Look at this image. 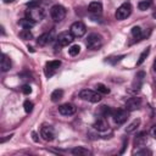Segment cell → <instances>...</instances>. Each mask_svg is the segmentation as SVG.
Segmentation results:
<instances>
[{
  "instance_id": "obj_1",
  "label": "cell",
  "mask_w": 156,
  "mask_h": 156,
  "mask_svg": "<svg viewBox=\"0 0 156 156\" xmlns=\"http://www.w3.org/2000/svg\"><path fill=\"white\" fill-rule=\"evenodd\" d=\"M102 45V38L98 33H91L87 38V48L90 50H98Z\"/></svg>"
},
{
  "instance_id": "obj_2",
  "label": "cell",
  "mask_w": 156,
  "mask_h": 156,
  "mask_svg": "<svg viewBox=\"0 0 156 156\" xmlns=\"http://www.w3.org/2000/svg\"><path fill=\"white\" fill-rule=\"evenodd\" d=\"M79 98L85 100V101H89V102H99L101 100V95L99 91H94V90H90V89H83L80 93H79Z\"/></svg>"
},
{
  "instance_id": "obj_3",
  "label": "cell",
  "mask_w": 156,
  "mask_h": 156,
  "mask_svg": "<svg viewBox=\"0 0 156 156\" xmlns=\"http://www.w3.org/2000/svg\"><path fill=\"white\" fill-rule=\"evenodd\" d=\"M26 15H27V18L32 20L33 22H40L44 16H45V12L43 9H40L39 6L38 7H29L27 11H26Z\"/></svg>"
},
{
  "instance_id": "obj_4",
  "label": "cell",
  "mask_w": 156,
  "mask_h": 156,
  "mask_svg": "<svg viewBox=\"0 0 156 156\" xmlns=\"http://www.w3.org/2000/svg\"><path fill=\"white\" fill-rule=\"evenodd\" d=\"M130 13H132V5H130L129 2H124V4H122V5L116 10L115 17H116L118 21H123V20H126L127 17H129Z\"/></svg>"
},
{
  "instance_id": "obj_5",
  "label": "cell",
  "mask_w": 156,
  "mask_h": 156,
  "mask_svg": "<svg viewBox=\"0 0 156 156\" xmlns=\"http://www.w3.org/2000/svg\"><path fill=\"white\" fill-rule=\"evenodd\" d=\"M50 16L55 22H61L66 17V9L62 5H54L50 10Z\"/></svg>"
},
{
  "instance_id": "obj_6",
  "label": "cell",
  "mask_w": 156,
  "mask_h": 156,
  "mask_svg": "<svg viewBox=\"0 0 156 156\" xmlns=\"http://www.w3.org/2000/svg\"><path fill=\"white\" fill-rule=\"evenodd\" d=\"M69 32H71L74 37L80 38V37H83V35L85 34V32H87V27H85V24H84L83 22L77 21V22L72 23V26H71V28H69Z\"/></svg>"
},
{
  "instance_id": "obj_7",
  "label": "cell",
  "mask_w": 156,
  "mask_h": 156,
  "mask_svg": "<svg viewBox=\"0 0 156 156\" xmlns=\"http://www.w3.org/2000/svg\"><path fill=\"white\" fill-rule=\"evenodd\" d=\"M112 117L115 123L117 124H123L127 118H128V110H123V108H118L115 112H112Z\"/></svg>"
},
{
  "instance_id": "obj_8",
  "label": "cell",
  "mask_w": 156,
  "mask_h": 156,
  "mask_svg": "<svg viewBox=\"0 0 156 156\" xmlns=\"http://www.w3.org/2000/svg\"><path fill=\"white\" fill-rule=\"evenodd\" d=\"M73 40H74V35L71 32H62L57 37V43L61 46H66V45L71 44Z\"/></svg>"
},
{
  "instance_id": "obj_9",
  "label": "cell",
  "mask_w": 156,
  "mask_h": 156,
  "mask_svg": "<svg viewBox=\"0 0 156 156\" xmlns=\"http://www.w3.org/2000/svg\"><path fill=\"white\" fill-rule=\"evenodd\" d=\"M60 66H61V62L58 60H52V61L46 62V65H45V76L51 77L58 69Z\"/></svg>"
},
{
  "instance_id": "obj_10",
  "label": "cell",
  "mask_w": 156,
  "mask_h": 156,
  "mask_svg": "<svg viewBox=\"0 0 156 156\" xmlns=\"http://www.w3.org/2000/svg\"><path fill=\"white\" fill-rule=\"evenodd\" d=\"M40 135L44 140L46 141H51L55 139V129L51 126H44L40 129Z\"/></svg>"
},
{
  "instance_id": "obj_11",
  "label": "cell",
  "mask_w": 156,
  "mask_h": 156,
  "mask_svg": "<svg viewBox=\"0 0 156 156\" xmlns=\"http://www.w3.org/2000/svg\"><path fill=\"white\" fill-rule=\"evenodd\" d=\"M77 108L73 104H69V102H66V104H62L61 106H58V112L63 116H72L73 113H76Z\"/></svg>"
},
{
  "instance_id": "obj_12",
  "label": "cell",
  "mask_w": 156,
  "mask_h": 156,
  "mask_svg": "<svg viewBox=\"0 0 156 156\" xmlns=\"http://www.w3.org/2000/svg\"><path fill=\"white\" fill-rule=\"evenodd\" d=\"M140 105H141V99L134 96V98H130L126 101V110L134 111V110H138L140 107Z\"/></svg>"
},
{
  "instance_id": "obj_13",
  "label": "cell",
  "mask_w": 156,
  "mask_h": 156,
  "mask_svg": "<svg viewBox=\"0 0 156 156\" xmlns=\"http://www.w3.org/2000/svg\"><path fill=\"white\" fill-rule=\"evenodd\" d=\"M88 10H89V12H91V13L100 15V13L102 12V5H101V2H99V1H93V2L89 4Z\"/></svg>"
},
{
  "instance_id": "obj_14",
  "label": "cell",
  "mask_w": 156,
  "mask_h": 156,
  "mask_svg": "<svg viewBox=\"0 0 156 156\" xmlns=\"http://www.w3.org/2000/svg\"><path fill=\"white\" fill-rule=\"evenodd\" d=\"M51 39H52V33H43V34L39 35V38L37 39V43H38V45L44 46V45L49 44V43L51 41Z\"/></svg>"
},
{
  "instance_id": "obj_15",
  "label": "cell",
  "mask_w": 156,
  "mask_h": 156,
  "mask_svg": "<svg viewBox=\"0 0 156 156\" xmlns=\"http://www.w3.org/2000/svg\"><path fill=\"white\" fill-rule=\"evenodd\" d=\"M11 66H12V63H11L10 57L6 54H2V56H1V71L7 72L11 68Z\"/></svg>"
},
{
  "instance_id": "obj_16",
  "label": "cell",
  "mask_w": 156,
  "mask_h": 156,
  "mask_svg": "<svg viewBox=\"0 0 156 156\" xmlns=\"http://www.w3.org/2000/svg\"><path fill=\"white\" fill-rule=\"evenodd\" d=\"M144 78H145V73H144L143 71L138 72V73L135 74L134 82H133V88H134V89H139V88L141 87L143 82H144Z\"/></svg>"
},
{
  "instance_id": "obj_17",
  "label": "cell",
  "mask_w": 156,
  "mask_h": 156,
  "mask_svg": "<svg viewBox=\"0 0 156 156\" xmlns=\"http://www.w3.org/2000/svg\"><path fill=\"white\" fill-rule=\"evenodd\" d=\"M93 127H94L96 130H99V132H104V130H106V129L108 128V124H107V122L105 121V118L101 117V118H99L98 121H95V123H94Z\"/></svg>"
},
{
  "instance_id": "obj_18",
  "label": "cell",
  "mask_w": 156,
  "mask_h": 156,
  "mask_svg": "<svg viewBox=\"0 0 156 156\" xmlns=\"http://www.w3.org/2000/svg\"><path fill=\"white\" fill-rule=\"evenodd\" d=\"M18 24H20L23 29H29V28H32V27L35 24V22H33V21L29 20V18H22V20L18 21Z\"/></svg>"
},
{
  "instance_id": "obj_19",
  "label": "cell",
  "mask_w": 156,
  "mask_h": 156,
  "mask_svg": "<svg viewBox=\"0 0 156 156\" xmlns=\"http://www.w3.org/2000/svg\"><path fill=\"white\" fill-rule=\"evenodd\" d=\"M72 154L78 155V156H85V155H90V151L83 146H77V147L72 149Z\"/></svg>"
},
{
  "instance_id": "obj_20",
  "label": "cell",
  "mask_w": 156,
  "mask_h": 156,
  "mask_svg": "<svg viewBox=\"0 0 156 156\" xmlns=\"http://www.w3.org/2000/svg\"><path fill=\"white\" fill-rule=\"evenodd\" d=\"M62 96H63V90H61V89H56V90H54V91L51 93V95H50L51 101H54V102L61 100Z\"/></svg>"
},
{
  "instance_id": "obj_21",
  "label": "cell",
  "mask_w": 156,
  "mask_h": 156,
  "mask_svg": "<svg viewBox=\"0 0 156 156\" xmlns=\"http://www.w3.org/2000/svg\"><path fill=\"white\" fill-rule=\"evenodd\" d=\"M139 124H140V119H139V118L134 119L132 123H129V124L127 126L126 132H127V133H132V132H134V130H135V129L139 127Z\"/></svg>"
},
{
  "instance_id": "obj_22",
  "label": "cell",
  "mask_w": 156,
  "mask_h": 156,
  "mask_svg": "<svg viewBox=\"0 0 156 156\" xmlns=\"http://www.w3.org/2000/svg\"><path fill=\"white\" fill-rule=\"evenodd\" d=\"M99 113L101 115V117H107V116H112V110L108 107V106H101L100 107V111Z\"/></svg>"
},
{
  "instance_id": "obj_23",
  "label": "cell",
  "mask_w": 156,
  "mask_h": 156,
  "mask_svg": "<svg viewBox=\"0 0 156 156\" xmlns=\"http://www.w3.org/2000/svg\"><path fill=\"white\" fill-rule=\"evenodd\" d=\"M145 135H146V133H145V132H141V133H139V134L135 136L134 143H135L136 146H140V145L144 144V141H145Z\"/></svg>"
},
{
  "instance_id": "obj_24",
  "label": "cell",
  "mask_w": 156,
  "mask_h": 156,
  "mask_svg": "<svg viewBox=\"0 0 156 156\" xmlns=\"http://www.w3.org/2000/svg\"><path fill=\"white\" fill-rule=\"evenodd\" d=\"M132 37H133L135 40H139V39L141 38V29H140V27L135 26V27L132 28Z\"/></svg>"
},
{
  "instance_id": "obj_25",
  "label": "cell",
  "mask_w": 156,
  "mask_h": 156,
  "mask_svg": "<svg viewBox=\"0 0 156 156\" xmlns=\"http://www.w3.org/2000/svg\"><path fill=\"white\" fill-rule=\"evenodd\" d=\"M150 54V48H147L146 50H144L141 54H140V56H139V60L136 61V66H140L144 61H145V58L147 57V55Z\"/></svg>"
},
{
  "instance_id": "obj_26",
  "label": "cell",
  "mask_w": 156,
  "mask_h": 156,
  "mask_svg": "<svg viewBox=\"0 0 156 156\" xmlns=\"http://www.w3.org/2000/svg\"><path fill=\"white\" fill-rule=\"evenodd\" d=\"M20 37H21L22 39H24V40H29V39L33 38V34L30 33L29 29H22L21 33H20Z\"/></svg>"
},
{
  "instance_id": "obj_27",
  "label": "cell",
  "mask_w": 156,
  "mask_h": 156,
  "mask_svg": "<svg viewBox=\"0 0 156 156\" xmlns=\"http://www.w3.org/2000/svg\"><path fill=\"white\" fill-rule=\"evenodd\" d=\"M150 6H151V1H150V0H143V1H140V2L138 4L139 10H141V11L147 10Z\"/></svg>"
},
{
  "instance_id": "obj_28",
  "label": "cell",
  "mask_w": 156,
  "mask_h": 156,
  "mask_svg": "<svg viewBox=\"0 0 156 156\" xmlns=\"http://www.w3.org/2000/svg\"><path fill=\"white\" fill-rule=\"evenodd\" d=\"M79 51H80V46L79 45H72L69 49H68V54L71 55V56H77L78 54H79Z\"/></svg>"
},
{
  "instance_id": "obj_29",
  "label": "cell",
  "mask_w": 156,
  "mask_h": 156,
  "mask_svg": "<svg viewBox=\"0 0 156 156\" xmlns=\"http://www.w3.org/2000/svg\"><path fill=\"white\" fill-rule=\"evenodd\" d=\"M33 107H34V104H33L32 101L26 100V101L23 102V108H24V111H26L27 113H30V112L33 111Z\"/></svg>"
},
{
  "instance_id": "obj_30",
  "label": "cell",
  "mask_w": 156,
  "mask_h": 156,
  "mask_svg": "<svg viewBox=\"0 0 156 156\" xmlns=\"http://www.w3.org/2000/svg\"><path fill=\"white\" fill-rule=\"evenodd\" d=\"M96 91H99L100 94H108V93H110V89H108L106 85L99 83V84L96 85Z\"/></svg>"
},
{
  "instance_id": "obj_31",
  "label": "cell",
  "mask_w": 156,
  "mask_h": 156,
  "mask_svg": "<svg viewBox=\"0 0 156 156\" xmlns=\"http://www.w3.org/2000/svg\"><path fill=\"white\" fill-rule=\"evenodd\" d=\"M40 2H41V0H32V1L27 2V6L28 7H38L40 5Z\"/></svg>"
},
{
  "instance_id": "obj_32",
  "label": "cell",
  "mask_w": 156,
  "mask_h": 156,
  "mask_svg": "<svg viewBox=\"0 0 156 156\" xmlns=\"http://www.w3.org/2000/svg\"><path fill=\"white\" fill-rule=\"evenodd\" d=\"M21 89H22V93L26 94V95H28V94L32 93V88H30V85H28V84H24Z\"/></svg>"
},
{
  "instance_id": "obj_33",
  "label": "cell",
  "mask_w": 156,
  "mask_h": 156,
  "mask_svg": "<svg viewBox=\"0 0 156 156\" xmlns=\"http://www.w3.org/2000/svg\"><path fill=\"white\" fill-rule=\"evenodd\" d=\"M150 133H151V135L156 139V126H154L152 128H151V130H150Z\"/></svg>"
},
{
  "instance_id": "obj_34",
  "label": "cell",
  "mask_w": 156,
  "mask_h": 156,
  "mask_svg": "<svg viewBox=\"0 0 156 156\" xmlns=\"http://www.w3.org/2000/svg\"><path fill=\"white\" fill-rule=\"evenodd\" d=\"M141 154H149V155H151V151H149V150H141V151H138L136 152V155H141Z\"/></svg>"
},
{
  "instance_id": "obj_35",
  "label": "cell",
  "mask_w": 156,
  "mask_h": 156,
  "mask_svg": "<svg viewBox=\"0 0 156 156\" xmlns=\"http://www.w3.org/2000/svg\"><path fill=\"white\" fill-rule=\"evenodd\" d=\"M33 139H34V141H38V138H37V134L35 133H33Z\"/></svg>"
},
{
  "instance_id": "obj_36",
  "label": "cell",
  "mask_w": 156,
  "mask_h": 156,
  "mask_svg": "<svg viewBox=\"0 0 156 156\" xmlns=\"http://www.w3.org/2000/svg\"><path fill=\"white\" fill-rule=\"evenodd\" d=\"M2 1H4L5 4H9V2H13L15 0H2Z\"/></svg>"
},
{
  "instance_id": "obj_37",
  "label": "cell",
  "mask_w": 156,
  "mask_h": 156,
  "mask_svg": "<svg viewBox=\"0 0 156 156\" xmlns=\"http://www.w3.org/2000/svg\"><path fill=\"white\" fill-rule=\"evenodd\" d=\"M154 71L156 72V58H155V61H154Z\"/></svg>"
},
{
  "instance_id": "obj_38",
  "label": "cell",
  "mask_w": 156,
  "mask_h": 156,
  "mask_svg": "<svg viewBox=\"0 0 156 156\" xmlns=\"http://www.w3.org/2000/svg\"><path fill=\"white\" fill-rule=\"evenodd\" d=\"M154 17H155V18H156V12H155V13H154Z\"/></svg>"
}]
</instances>
